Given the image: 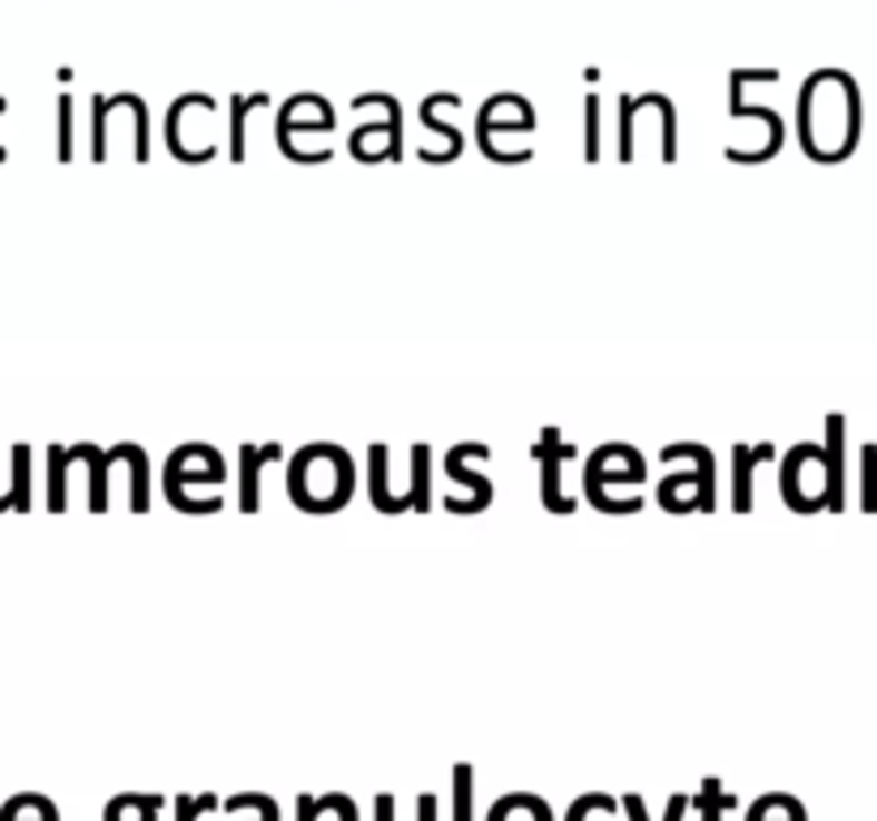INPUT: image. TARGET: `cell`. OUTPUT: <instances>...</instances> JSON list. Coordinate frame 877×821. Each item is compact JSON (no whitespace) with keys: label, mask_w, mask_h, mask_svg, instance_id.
<instances>
[{"label":"cell","mask_w":877,"mask_h":821,"mask_svg":"<svg viewBox=\"0 0 877 821\" xmlns=\"http://www.w3.org/2000/svg\"><path fill=\"white\" fill-rule=\"evenodd\" d=\"M454 821H471V766L454 770Z\"/></svg>","instance_id":"52a82bcc"},{"label":"cell","mask_w":877,"mask_h":821,"mask_svg":"<svg viewBox=\"0 0 877 821\" xmlns=\"http://www.w3.org/2000/svg\"><path fill=\"white\" fill-rule=\"evenodd\" d=\"M758 458H767V445L758 449ZM749 471H753V463L745 466V454H737V510H749Z\"/></svg>","instance_id":"ba28073f"},{"label":"cell","mask_w":877,"mask_h":821,"mask_svg":"<svg viewBox=\"0 0 877 821\" xmlns=\"http://www.w3.org/2000/svg\"><path fill=\"white\" fill-rule=\"evenodd\" d=\"M0 510H4V505H0Z\"/></svg>","instance_id":"8fae6325"},{"label":"cell","mask_w":877,"mask_h":821,"mask_svg":"<svg viewBox=\"0 0 877 821\" xmlns=\"http://www.w3.org/2000/svg\"><path fill=\"white\" fill-rule=\"evenodd\" d=\"M201 809H215V795H201V800L180 795V800H176V813H180V821H197V813H201Z\"/></svg>","instance_id":"9c48e42d"},{"label":"cell","mask_w":877,"mask_h":821,"mask_svg":"<svg viewBox=\"0 0 877 821\" xmlns=\"http://www.w3.org/2000/svg\"><path fill=\"white\" fill-rule=\"evenodd\" d=\"M240 458H245V493H240V505H245V510H257V466L275 463L278 445H266V449H245Z\"/></svg>","instance_id":"3957f363"},{"label":"cell","mask_w":877,"mask_h":821,"mask_svg":"<svg viewBox=\"0 0 877 821\" xmlns=\"http://www.w3.org/2000/svg\"><path fill=\"white\" fill-rule=\"evenodd\" d=\"M489 821H552L549 804L544 800H535V795H505V800H496Z\"/></svg>","instance_id":"7a4b0ae2"},{"label":"cell","mask_w":877,"mask_h":821,"mask_svg":"<svg viewBox=\"0 0 877 821\" xmlns=\"http://www.w3.org/2000/svg\"><path fill=\"white\" fill-rule=\"evenodd\" d=\"M686 809H689L686 795H672V800H668V818L663 821H681L686 818ZM625 813H630V821H651L647 818V809H642V795H625Z\"/></svg>","instance_id":"277c9868"},{"label":"cell","mask_w":877,"mask_h":821,"mask_svg":"<svg viewBox=\"0 0 877 821\" xmlns=\"http://www.w3.org/2000/svg\"><path fill=\"white\" fill-rule=\"evenodd\" d=\"M420 821H437V800H433V795L420 800Z\"/></svg>","instance_id":"30bf717a"},{"label":"cell","mask_w":877,"mask_h":821,"mask_svg":"<svg viewBox=\"0 0 877 821\" xmlns=\"http://www.w3.org/2000/svg\"><path fill=\"white\" fill-rule=\"evenodd\" d=\"M27 463H30L27 445H18V449H13V505H18V510H27V505H30V496H27Z\"/></svg>","instance_id":"8992f818"},{"label":"cell","mask_w":877,"mask_h":821,"mask_svg":"<svg viewBox=\"0 0 877 821\" xmlns=\"http://www.w3.org/2000/svg\"><path fill=\"white\" fill-rule=\"evenodd\" d=\"M732 800L719 792V779H707L702 783V795H698V809H702V821H719V813L728 809Z\"/></svg>","instance_id":"5b68a950"},{"label":"cell","mask_w":877,"mask_h":821,"mask_svg":"<svg viewBox=\"0 0 877 821\" xmlns=\"http://www.w3.org/2000/svg\"><path fill=\"white\" fill-rule=\"evenodd\" d=\"M317 488H326V501L334 505H343L347 493H352V463H347V454L343 449H329V463L326 471H317V454L308 449L296 458L292 466V496L300 501V505H317Z\"/></svg>","instance_id":"6da1fadb"}]
</instances>
